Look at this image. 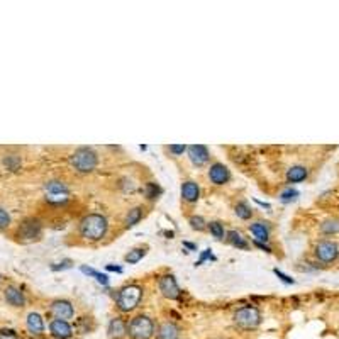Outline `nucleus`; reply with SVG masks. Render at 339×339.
I'll return each mask as SVG.
<instances>
[{
  "label": "nucleus",
  "mask_w": 339,
  "mask_h": 339,
  "mask_svg": "<svg viewBox=\"0 0 339 339\" xmlns=\"http://www.w3.org/2000/svg\"><path fill=\"white\" fill-rule=\"evenodd\" d=\"M107 219L100 214H89L82 219L80 222V234L82 238L89 239V241H98L107 232Z\"/></svg>",
  "instance_id": "obj_1"
},
{
  "label": "nucleus",
  "mask_w": 339,
  "mask_h": 339,
  "mask_svg": "<svg viewBox=\"0 0 339 339\" xmlns=\"http://www.w3.org/2000/svg\"><path fill=\"white\" fill-rule=\"evenodd\" d=\"M97 153L92 148H78L73 154L70 156V165L80 173H89L97 168Z\"/></svg>",
  "instance_id": "obj_2"
},
{
  "label": "nucleus",
  "mask_w": 339,
  "mask_h": 339,
  "mask_svg": "<svg viewBox=\"0 0 339 339\" xmlns=\"http://www.w3.org/2000/svg\"><path fill=\"white\" fill-rule=\"evenodd\" d=\"M127 334L132 339H151L154 334V322L148 315H136L127 324Z\"/></svg>",
  "instance_id": "obj_3"
},
{
  "label": "nucleus",
  "mask_w": 339,
  "mask_h": 339,
  "mask_svg": "<svg viewBox=\"0 0 339 339\" xmlns=\"http://www.w3.org/2000/svg\"><path fill=\"white\" fill-rule=\"evenodd\" d=\"M143 299V288L138 285H127L117 295V307L123 312H131L139 306Z\"/></svg>",
  "instance_id": "obj_4"
},
{
  "label": "nucleus",
  "mask_w": 339,
  "mask_h": 339,
  "mask_svg": "<svg viewBox=\"0 0 339 339\" xmlns=\"http://www.w3.org/2000/svg\"><path fill=\"white\" fill-rule=\"evenodd\" d=\"M234 322L243 329H256L261 322V314L256 307L246 306L236 310L234 314Z\"/></svg>",
  "instance_id": "obj_5"
},
{
  "label": "nucleus",
  "mask_w": 339,
  "mask_h": 339,
  "mask_svg": "<svg viewBox=\"0 0 339 339\" xmlns=\"http://www.w3.org/2000/svg\"><path fill=\"white\" fill-rule=\"evenodd\" d=\"M339 256V246L334 241H319L315 246V258L322 263H333Z\"/></svg>",
  "instance_id": "obj_6"
},
{
  "label": "nucleus",
  "mask_w": 339,
  "mask_h": 339,
  "mask_svg": "<svg viewBox=\"0 0 339 339\" xmlns=\"http://www.w3.org/2000/svg\"><path fill=\"white\" fill-rule=\"evenodd\" d=\"M41 236V224L36 219H28L21 224L19 227V238L22 241H34V239H39Z\"/></svg>",
  "instance_id": "obj_7"
},
{
  "label": "nucleus",
  "mask_w": 339,
  "mask_h": 339,
  "mask_svg": "<svg viewBox=\"0 0 339 339\" xmlns=\"http://www.w3.org/2000/svg\"><path fill=\"white\" fill-rule=\"evenodd\" d=\"M49 312L55 315V319H60V321H70L75 315V308L68 300H55L49 307Z\"/></svg>",
  "instance_id": "obj_8"
},
{
  "label": "nucleus",
  "mask_w": 339,
  "mask_h": 339,
  "mask_svg": "<svg viewBox=\"0 0 339 339\" xmlns=\"http://www.w3.org/2000/svg\"><path fill=\"white\" fill-rule=\"evenodd\" d=\"M159 292L163 293V297H166V299L170 300H175L178 299V295H180V288H178V283L177 280H175L173 275H165L159 278Z\"/></svg>",
  "instance_id": "obj_9"
},
{
  "label": "nucleus",
  "mask_w": 339,
  "mask_h": 339,
  "mask_svg": "<svg viewBox=\"0 0 339 339\" xmlns=\"http://www.w3.org/2000/svg\"><path fill=\"white\" fill-rule=\"evenodd\" d=\"M49 333L56 339H70L73 336V329H71L70 322L60 321V319H55V321L49 322Z\"/></svg>",
  "instance_id": "obj_10"
},
{
  "label": "nucleus",
  "mask_w": 339,
  "mask_h": 339,
  "mask_svg": "<svg viewBox=\"0 0 339 339\" xmlns=\"http://www.w3.org/2000/svg\"><path fill=\"white\" fill-rule=\"evenodd\" d=\"M209 178L214 185H224L229 182L231 173L227 170V166H224L222 163H214L209 170Z\"/></svg>",
  "instance_id": "obj_11"
},
{
  "label": "nucleus",
  "mask_w": 339,
  "mask_h": 339,
  "mask_svg": "<svg viewBox=\"0 0 339 339\" xmlns=\"http://www.w3.org/2000/svg\"><path fill=\"white\" fill-rule=\"evenodd\" d=\"M186 151H188V156H190V159H192L193 165L202 166L209 161V150L205 146H202V144L188 146L186 148Z\"/></svg>",
  "instance_id": "obj_12"
},
{
  "label": "nucleus",
  "mask_w": 339,
  "mask_h": 339,
  "mask_svg": "<svg viewBox=\"0 0 339 339\" xmlns=\"http://www.w3.org/2000/svg\"><path fill=\"white\" fill-rule=\"evenodd\" d=\"M107 333L110 339H123L127 334V322L123 317H114L109 322Z\"/></svg>",
  "instance_id": "obj_13"
},
{
  "label": "nucleus",
  "mask_w": 339,
  "mask_h": 339,
  "mask_svg": "<svg viewBox=\"0 0 339 339\" xmlns=\"http://www.w3.org/2000/svg\"><path fill=\"white\" fill-rule=\"evenodd\" d=\"M180 336V329H178L177 324L173 322H163L161 326H159L158 333H156V338L158 339H178Z\"/></svg>",
  "instance_id": "obj_14"
},
{
  "label": "nucleus",
  "mask_w": 339,
  "mask_h": 339,
  "mask_svg": "<svg viewBox=\"0 0 339 339\" xmlns=\"http://www.w3.org/2000/svg\"><path fill=\"white\" fill-rule=\"evenodd\" d=\"M26 326L31 334H43L44 333V321L37 312H31L26 319Z\"/></svg>",
  "instance_id": "obj_15"
},
{
  "label": "nucleus",
  "mask_w": 339,
  "mask_h": 339,
  "mask_svg": "<svg viewBox=\"0 0 339 339\" xmlns=\"http://www.w3.org/2000/svg\"><path fill=\"white\" fill-rule=\"evenodd\" d=\"M3 295H5V300L10 304V306H14V307H24L26 297H24V293L19 290V288H16V287H7L5 292H3Z\"/></svg>",
  "instance_id": "obj_16"
},
{
  "label": "nucleus",
  "mask_w": 339,
  "mask_h": 339,
  "mask_svg": "<svg viewBox=\"0 0 339 339\" xmlns=\"http://www.w3.org/2000/svg\"><path fill=\"white\" fill-rule=\"evenodd\" d=\"M182 197L185 202H197L200 197V188L195 182H185L182 185Z\"/></svg>",
  "instance_id": "obj_17"
},
{
  "label": "nucleus",
  "mask_w": 339,
  "mask_h": 339,
  "mask_svg": "<svg viewBox=\"0 0 339 339\" xmlns=\"http://www.w3.org/2000/svg\"><path fill=\"white\" fill-rule=\"evenodd\" d=\"M307 177H308V171L306 166H302V165H295L287 171L288 184H300V182H304Z\"/></svg>",
  "instance_id": "obj_18"
},
{
  "label": "nucleus",
  "mask_w": 339,
  "mask_h": 339,
  "mask_svg": "<svg viewBox=\"0 0 339 339\" xmlns=\"http://www.w3.org/2000/svg\"><path fill=\"white\" fill-rule=\"evenodd\" d=\"M249 229H251V234L254 236V239H256V241L266 243L270 239V231H268V227H266L265 222H254V224H251Z\"/></svg>",
  "instance_id": "obj_19"
},
{
  "label": "nucleus",
  "mask_w": 339,
  "mask_h": 339,
  "mask_svg": "<svg viewBox=\"0 0 339 339\" xmlns=\"http://www.w3.org/2000/svg\"><path fill=\"white\" fill-rule=\"evenodd\" d=\"M48 195H68V186L60 180H51L44 185Z\"/></svg>",
  "instance_id": "obj_20"
},
{
  "label": "nucleus",
  "mask_w": 339,
  "mask_h": 339,
  "mask_svg": "<svg viewBox=\"0 0 339 339\" xmlns=\"http://www.w3.org/2000/svg\"><path fill=\"white\" fill-rule=\"evenodd\" d=\"M227 241H229L232 246L241 247V249H247V247H249L247 241L243 238L241 232H238V231H229V232H227Z\"/></svg>",
  "instance_id": "obj_21"
},
{
  "label": "nucleus",
  "mask_w": 339,
  "mask_h": 339,
  "mask_svg": "<svg viewBox=\"0 0 339 339\" xmlns=\"http://www.w3.org/2000/svg\"><path fill=\"white\" fill-rule=\"evenodd\" d=\"M141 217H143V207L131 209V211L127 212V216H125V226H127V227L136 226V224L141 220Z\"/></svg>",
  "instance_id": "obj_22"
},
{
  "label": "nucleus",
  "mask_w": 339,
  "mask_h": 339,
  "mask_svg": "<svg viewBox=\"0 0 339 339\" xmlns=\"http://www.w3.org/2000/svg\"><path fill=\"white\" fill-rule=\"evenodd\" d=\"M321 231L327 236H333L339 232V220L336 219H327L321 224Z\"/></svg>",
  "instance_id": "obj_23"
},
{
  "label": "nucleus",
  "mask_w": 339,
  "mask_h": 339,
  "mask_svg": "<svg viewBox=\"0 0 339 339\" xmlns=\"http://www.w3.org/2000/svg\"><path fill=\"white\" fill-rule=\"evenodd\" d=\"M144 254H146V247H134L132 251H129L127 254H125V261L127 263H138L144 258Z\"/></svg>",
  "instance_id": "obj_24"
},
{
  "label": "nucleus",
  "mask_w": 339,
  "mask_h": 339,
  "mask_svg": "<svg viewBox=\"0 0 339 339\" xmlns=\"http://www.w3.org/2000/svg\"><path fill=\"white\" fill-rule=\"evenodd\" d=\"M236 216L239 217V219H249L251 216H253V211H251V207L246 204V202H239L238 205H236Z\"/></svg>",
  "instance_id": "obj_25"
},
{
  "label": "nucleus",
  "mask_w": 339,
  "mask_h": 339,
  "mask_svg": "<svg viewBox=\"0 0 339 339\" xmlns=\"http://www.w3.org/2000/svg\"><path fill=\"white\" fill-rule=\"evenodd\" d=\"M161 193V188H159L158 185L153 184V182H150V184H146V197L150 200H154L156 197Z\"/></svg>",
  "instance_id": "obj_26"
},
{
  "label": "nucleus",
  "mask_w": 339,
  "mask_h": 339,
  "mask_svg": "<svg viewBox=\"0 0 339 339\" xmlns=\"http://www.w3.org/2000/svg\"><path fill=\"white\" fill-rule=\"evenodd\" d=\"M209 229H211V234L217 239H222L224 238V226L220 222H211L209 224Z\"/></svg>",
  "instance_id": "obj_27"
},
{
  "label": "nucleus",
  "mask_w": 339,
  "mask_h": 339,
  "mask_svg": "<svg viewBox=\"0 0 339 339\" xmlns=\"http://www.w3.org/2000/svg\"><path fill=\"white\" fill-rule=\"evenodd\" d=\"M297 197H299V192H297L295 188H287V190H285V192H281L280 200H281V202H285V204H288V202L295 200Z\"/></svg>",
  "instance_id": "obj_28"
},
{
  "label": "nucleus",
  "mask_w": 339,
  "mask_h": 339,
  "mask_svg": "<svg viewBox=\"0 0 339 339\" xmlns=\"http://www.w3.org/2000/svg\"><path fill=\"white\" fill-rule=\"evenodd\" d=\"M190 226L197 231H204L205 229V220L202 219L200 216H193V217H190Z\"/></svg>",
  "instance_id": "obj_29"
},
{
  "label": "nucleus",
  "mask_w": 339,
  "mask_h": 339,
  "mask_svg": "<svg viewBox=\"0 0 339 339\" xmlns=\"http://www.w3.org/2000/svg\"><path fill=\"white\" fill-rule=\"evenodd\" d=\"M9 224H10L9 212H7L5 209L0 207V229H5V227H9Z\"/></svg>",
  "instance_id": "obj_30"
},
{
  "label": "nucleus",
  "mask_w": 339,
  "mask_h": 339,
  "mask_svg": "<svg viewBox=\"0 0 339 339\" xmlns=\"http://www.w3.org/2000/svg\"><path fill=\"white\" fill-rule=\"evenodd\" d=\"M273 273H275V275H277L278 278H280V280L283 281V283H287V285H293V283H295V280H293V278H290L288 275H285V273H283V272H280V270H278V268L273 270Z\"/></svg>",
  "instance_id": "obj_31"
},
{
  "label": "nucleus",
  "mask_w": 339,
  "mask_h": 339,
  "mask_svg": "<svg viewBox=\"0 0 339 339\" xmlns=\"http://www.w3.org/2000/svg\"><path fill=\"white\" fill-rule=\"evenodd\" d=\"M168 150H170V153H173L175 156H178V154H184L185 153L186 146H185V144H171Z\"/></svg>",
  "instance_id": "obj_32"
},
{
  "label": "nucleus",
  "mask_w": 339,
  "mask_h": 339,
  "mask_svg": "<svg viewBox=\"0 0 339 339\" xmlns=\"http://www.w3.org/2000/svg\"><path fill=\"white\" fill-rule=\"evenodd\" d=\"M48 202H51V204H64V202L68 200L66 195H48L46 197Z\"/></svg>",
  "instance_id": "obj_33"
},
{
  "label": "nucleus",
  "mask_w": 339,
  "mask_h": 339,
  "mask_svg": "<svg viewBox=\"0 0 339 339\" xmlns=\"http://www.w3.org/2000/svg\"><path fill=\"white\" fill-rule=\"evenodd\" d=\"M66 268H71V260H64L62 263H58V265L51 266V270H55V272H58V270H66Z\"/></svg>",
  "instance_id": "obj_34"
},
{
  "label": "nucleus",
  "mask_w": 339,
  "mask_h": 339,
  "mask_svg": "<svg viewBox=\"0 0 339 339\" xmlns=\"http://www.w3.org/2000/svg\"><path fill=\"white\" fill-rule=\"evenodd\" d=\"M80 270H82V273H85V275H89V277H97V275H98V272H97V270L90 268V266H85V265H83V266H82V268H80Z\"/></svg>",
  "instance_id": "obj_35"
},
{
  "label": "nucleus",
  "mask_w": 339,
  "mask_h": 339,
  "mask_svg": "<svg viewBox=\"0 0 339 339\" xmlns=\"http://www.w3.org/2000/svg\"><path fill=\"white\" fill-rule=\"evenodd\" d=\"M95 278H97L98 283H102V285H109V277H107V275H104V273H98V275L95 277Z\"/></svg>",
  "instance_id": "obj_36"
},
{
  "label": "nucleus",
  "mask_w": 339,
  "mask_h": 339,
  "mask_svg": "<svg viewBox=\"0 0 339 339\" xmlns=\"http://www.w3.org/2000/svg\"><path fill=\"white\" fill-rule=\"evenodd\" d=\"M254 245H256L258 247H260V249H265L266 253H272V247H270V246H266L265 243H260V241H256V239H254Z\"/></svg>",
  "instance_id": "obj_37"
},
{
  "label": "nucleus",
  "mask_w": 339,
  "mask_h": 339,
  "mask_svg": "<svg viewBox=\"0 0 339 339\" xmlns=\"http://www.w3.org/2000/svg\"><path fill=\"white\" fill-rule=\"evenodd\" d=\"M207 258H214V256H212V253H211V249H205V253L200 256V260H199V263H197V265H200V263L204 261V260H207Z\"/></svg>",
  "instance_id": "obj_38"
},
{
  "label": "nucleus",
  "mask_w": 339,
  "mask_h": 339,
  "mask_svg": "<svg viewBox=\"0 0 339 339\" xmlns=\"http://www.w3.org/2000/svg\"><path fill=\"white\" fill-rule=\"evenodd\" d=\"M107 270H109V272H117V273H123V268H121V266H116V265H107Z\"/></svg>",
  "instance_id": "obj_39"
},
{
  "label": "nucleus",
  "mask_w": 339,
  "mask_h": 339,
  "mask_svg": "<svg viewBox=\"0 0 339 339\" xmlns=\"http://www.w3.org/2000/svg\"><path fill=\"white\" fill-rule=\"evenodd\" d=\"M185 246H186V247H190V249H195V247H197L195 245H192V243H185Z\"/></svg>",
  "instance_id": "obj_40"
},
{
  "label": "nucleus",
  "mask_w": 339,
  "mask_h": 339,
  "mask_svg": "<svg viewBox=\"0 0 339 339\" xmlns=\"http://www.w3.org/2000/svg\"><path fill=\"white\" fill-rule=\"evenodd\" d=\"M0 281H2V275H0Z\"/></svg>",
  "instance_id": "obj_41"
}]
</instances>
